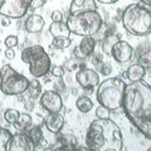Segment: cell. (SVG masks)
Masks as SVG:
<instances>
[{
	"instance_id": "5bb4252c",
	"label": "cell",
	"mask_w": 151,
	"mask_h": 151,
	"mask_svg": "<svg viewBox=\"0 0 151 151\" xmlns=\"http://www.w3.org/2000/svg\"><path fill=\"white\" fill-rule=\"evenodd\" d=\"M94 48H96V40L93 37H82L81 43L74 49V53L77 57L84 58V57L91 55L94 52Z\"/></svg>"
},
{
	"instance_id": "7a4b0ae2",
	"label": "cell",
	"mask_w": 151,
	"mask_h": 151,
	"mask_svg": "<svg viewBox=\"0 0 151 151\" xmlns=\"http://www.w3.org/2000/svg\"><path fill=\"white\" fill-rule=\"evenodd\" d=\"M86 144L94 151H121L124 150L122 132L115 121L110 119H97L91 122Z\"/></svg>"
},
{
	"instance_id": "d6a6232c",
	"label": "cell",
	"mask_w": 151,
	"mask_h": 151,
	"mask_svg": "<svg viewBox=\"0 0 151 151\" xmlns=\"http://www.w3.org/2000/svg\"><path fill=\"white\" fill-rule=\"evenodd\" d=\"M141 81H144L146 84L151 86V67L145 68V73H144V77H142Z\"/></svg>"
},
{
	"instance_id": "9c48e42d",
	"label": "cell",
	"mask_w": 151,
	"mask_h": 151,
	"mask_svg": "<svg viewBox=\"0 0 151 151\" xmlns=\"http://www.w3.org/2000/svg\"><path fill=\"white\" fill-rule=\"evenodd\" d=\"M76 81L83 89L92 92V89L100 84V76L91 68L82 67L76 73Z\"/></svg>"
},
{
	"instance_id": "cb8c5ba5",
	"label": "cell",
	"mask_w": 151,
	"mask_h": 151,
	"mask_svg": "<svg viewBox=\"0 0 151 151\" xmlns=\"http://www.w3.org/2000/svg\"><path fill=\"white\" fill-rule=\"evenodd\" d=\"M40 92H42V84L38 82L37 78H35L34 81H32L29 83V87L27 89V94L29 98H32V100H37V98L40 96Z\"/></svg>"
},
{
	"instance_id": "8d00e7d4",
	"label": "cell",
	"mask_w": 151,
	"mask_h": 151,
	"mask_svg": "<svg viewBox=\"0 0 151 151\" xmlns=\"http://www.w3.org/2000/svg\"><path fill=\"white\" fill-rule=\"evenodd\" d=\"M1 24H3V27H8L9 24H10V19L6 18V17H3L1 18Z\"/></svg>"
},
{
	"instance_id": "d4e9b609",
	"label": "cell",
	"mask_w": 151,
	"mask_h": 151,
	"mask_svg": "<svg viewBox=\"0 0 151 151\" xmlns=\"http://www.w3.org/2000/svg\"><path fill=\"white\" fill-rule=\"evenodd\" d=\"M70 39L68 37H59V38H54L53 42H52V47L54 49H65L70 45Z\"/></svg>"
},
{
	"instance_id": "ac0fdd59",
	"label": "cell",
	"mask_w": 151,
	"mask_h": 151,
	"mask_svg": "<svg viewBox=\"0 0 151 151\" xmlns=\"http://www.w3.org/2000/svg\"><path fill=\"white\" fill-rule=\"evenodd\" d=\"M57 140L60 145V150H73L77 146V139L73 135L65 134V135H57Z\"/></svg>"
},
{
	"instance_id": "30bf717a",
	"label": "cell",
	"mask_w": 151,
	"mask_h": 151,
	"mask_svg": "<svg viewBox=\"0 0 151 151\" xmlns=\"http://www.w3.org/2000/svg\"><path fill=\"white\" fill-rule=\"evenodd\" d=\"M35 150L34 142L29 137V135L19 132L13 135L6 144V151H33Z\"/></svg>"
},
{
	"instance_id": "60d3db41",
	"label": "cell",
	"mask_w": 151,
	"mask_h": 151,
	"mask_svg": "<svg viewBox=\"0 0 151 151\" xmlns=\"http://www.w3.org/2000/svg\"><path fill=\"white\" fill-rule=\"evenodd\" d=\"M149 151H151V147H149Z\"/></svg>"
},
{
	"instance_id": "f546056e",
	"label": "cell",
	"mask_w": 151,
	"mask_h": 151,
	"mask_svg": "<svg viewBox=\"0 0 151 151\" xmlns=\"http://www.w3.org/2000/svg\"><path fill=\"white\" fill-rule=\"evenodd\" d=\"M28 1V6L32 10H35L38 8H42L47 3V0H27Z\"/></svg>"
},
{
	"instance_id": "9a60e30c",
	"label": "cell",
	"mask_w": 151,
	"mask_h": 151,
	"mask_svg": "<svg viewBox=\"0 0 151 151\" xmlns=\"http://www.w3.org/2000/svg\"><path fill=\"white\" fill-rule=\"evenodd\" d=\"M25 30L28 33H32V34H37V33H40L44 28V19L39 14H30L29 17L27 18L25 20Z\"/></svg>"
},
{
	"instance_id": "3957f363",
	"label": "cell",
	"mask_w": 151,
	"mask_h": 151,
	"mask_svg": "<svg viewBox=\"0 0 151 151\" xmlns=\"http://www.w3.org/2000/svg\"><path fill=\"white\" fill-rule=\"evenodd\" d=\"M122 25L132 35L151 34V12L140 4H131L122 13Z\"/></svg>"
},
{
	"instance_id": "52a82bcc",
	"label": "cell",
	"mask_w": 151,
	"mask_h": 151,
	"mask_svg": "<svg viewBox=\"0 0 151 151\" xmlns=\"http://www.w3.org/2000/svg\"><path fill=\"white\" fill-rule=\"evenodd\" d=\"M29 83V79L25 76L18 73L9 64H4L0 68V91L6 96H18L25 93Z\"/></svg>"
},
{
	"instance_id": "7402d4cb",
	"label": "cell",
	"mask_w": 151,
	"mask_h": 151,
	"mask_svg": "<svg viewBox=\"0 0 151 151\" xmlns=\"http://www.w3.org/2000/svg\"><path fill=\"white\" fill-rule=\"evenodd\" d=\"M139 64H141L144 68H149L151 67V47L146 48L144 50L139 49Z\"/></svg>"
},
{
	"instance_id": "ab89813d",
	"label": "cell",
	"mask_w": 151,
	"mask_h": 151,
	"mask_svg": "<svg viewBox=\"0 0 151 151\" xmlns=\"http://www.w3.org/2000/svg\"><path fill=\"white\" fill-rule=\"evenodd\" d=\"M3 1H4V0H0V8H1V4H3Z\"/></svg>"
},
{
	"instance_id": "f35d334b",
	"label": "cell",
	"mask_w": 151,
	"mask_h": 151,
	"mask_svg": "<svg viewBox=\"0 0 151 151\" xmlns=\"http://www.w3.org/2000/svg\"><path fill=\"white\" fill-rule=\"evenodd\" d=\"M140 1L146 6H151V0H140Z\"/></svg>"
},
{
	"instance_id": "277c9868",
	"label": "cell",
	"mask_w": 151,
	"mask_h": 151,
	"mask_svg": "<svg viewBox=\"0 0 151 151\" xmlns=\"http://www.w3.org/2000/svg\"><path fill=\"white\" fill-rule=\"evenodd\" d=\"M65 24L69 32L76 35L93 37L101 30L103 20L97 10H89L77 14H69Z\"/></svg>"
},
{
	"instance_id": "d590c367",
	"label": "cell",
	"mask_w": 151,
	"mask_h": 151,
	"mask_svg": "<svg viewBox=\"0 0 151 151\" xmlns=\"http://www.w3.org/2000/svg\"><path fill=\"white\" fill-rule=\"evenodd\" d=\"M96 1L101 3V4H116L119 0H96Z\"/></svg>"
},
{
	"instance_id": "4316f807",
	"label": "cell",
	"mask_w": 151,
	"mask_h": 151,
	"mask_svg": "<svg viewBox=\"0 0 151 151\" xmlns=\"http://www.w3.org/2000/svg\"><path fill=\"white\" fill-rule=\"evenodd\" d=\"M12 132L4 129V127H0V151H6V144L8 141L12 137Z\"/></svg>"
},
{
	"instance_id": "e0dca14e",
	"label": "cell",
	"mask_w": 151,
	"mask_h": 151,
	"mask_svg": "<svg viewBox=\"0 0 151 151\" xmlns=\"http://www.w3.org/2000/svg\"><path fill=\"white\" fill-rule=\"evenodd\" d=\"M49 33L53 38H59V37H68L70 32L68 29L67 24L63 22H53L49 27Z\"/></svg>"
},
{
	"instance_id": "1f68e13d",
	"label": "cell",
	"mask_w": 151,
	"mask_h": 151,
	"mask_svg": "<svg viewBox=\"0 0 151 151\" xmlns=\"http://www.w3.org/2000/svg\"><path fill=\"white\" fill-rule=\"evenodd\" d=\"M50 72H52V76L55 78H62L64 76V69L59 65H54V67L50 68Z\"/></svg>"
},
{
	"instance_id": "7c38bea8",
	"label": "cell",
	"mask_w": 151,
	"mask_h": 151,
	"mask_svg": "<svg viewBox=\"0 0 151 151\" xmlns=\"http://www.w3.org/2000/svg\"><path fill=\"white\" fill-rule=\"evenodd\" d=\"M132 55H134V49L125 40H117L112 47L111 50V57L116 62L119 63H127L131 60Z\"/></svg>"
},
{
	"instance_id": "74e56055",
	"label": "cell",
	"mask_w": 151,
	"mask_h": 151,
	"mask_svg": "<svg viewBox=\"0 0 151 151\" xmlns=\"http://www.w3.org/2000/svg\"><path fill=\"white\" fill-rule=\"evenodd\" d=\"M25 107H27V110H29V111H32L33 108H34V106H33L32 102H27V103H25Z\"/></svg>"
},
{
	"instance_id": "f1b7e54d",
	"label": "cell",
	"mask_w": 151,
	"mask_h": 151,
	"mask_svg": "<svg viewBox=\"0 0 151 151\" xmlns=\"http://www.w3.org/2000/svg\"><path fill=\"white\" fill-rule=\"evenodd\" d=\"M96 116H97V119H108V116H110V110H108L107 107L100 105L96 110Z\"/></svg>"
},
{
	"instance_id": "d6986e66",
	"label": "cell",
	"mask_w": 151,
	"mask_h": 151,
	"mask_svg": "<svg viewBox=\"0 0 151 151\" xmlns=\"http://www.w3.org/2000/svg\"><path fill=\"white\" fill-rule=\"evenodd\" d=\"M127 78L130 79L131 82H137L141 81L144 77V73H145V68L142 67L141 64H132L131 67L127 69Z\"/></svg>"
},
{
	"instance_id": "5b68a950",
	"label": "cell",
	"mask_w": 151,
	"mask_h": 151,
	"mask_svg": "<svg viewBox=\"0 0 151 151\" xmlns=\"http://www.w3.org/2000/svg\"><path fill=\"white\" fill-rule=\"evenodd\" d=\"M126 83L122 78L111 77L105 79L97 88V101L101 106L115 111L122 106Z\"/></svg>"
},
{
	"instance_id": "484cf974",
	"label": "cell",
	"mask_w": 151,
	"mask_h": 151,
	"mask_svg": "<svg viewBox=\"0 0 151 151\" xmlns=\"http://www.w3.org/2000/svg\"><path fill=\"white\" fill-rule=\"evenodd\" d=\"M28 135H29V137L32 139L33 142H34V146H37L42 140L44 139V137H43V131H42L40 126H34V127H32Z\"/></svg>"
},
{
	"instance_id": "44dd1931",
	"label": "cell",
	"mask_w": 151,
	"mask_h": 151,
	"mask_svg": "<svg viewBox=\"0 0 151 151\" xmlns=\"http://www.w3.org/2000/svg\"><path fill=\"white\" fill-rule=\"evenodd\" d=\"M76 106H77V110L82 113H88L89 111L93 108V102L91 101V98L87 96H81L77 98L76 101Z\"/></svg>"
},
{
	"instance_id": "836d02e7",
	"label": "cell",
	"mask_w": 151,
	"mask_h": 151,
	"mask_svg": "<svg viewBox=\"0 0 151 151\" xmlns=\"http://www.w3.org/2000/svg\"><path fill=\"white\" fill-rule=\"evenodd\" d=\"M50 18H52V20L53 22H62L63 20V14H62L60 10H54L53 13H52Z\"/></svg>"
},
{
	"instance_id": "603a6c76",
	"label": "cell",
	"mask_w": 151,
	"mask_h": 151,
	"mask_svg": "<svg viewBox=\"0 0 151 151\" xmlns=\"http://www.w3.org/2000/svg\"><path fill=\"white\" fill-rule=\"evenodd\" d=\"M117 40H120L119 35H106V38L102 42V52L103 53H105L106 55H111L112 47Z\"/></svg>"
},
{
	"instance_id": "8fae6325",
	"label": "cell",
	"mask_w": 151,
	"mask_h": 151,
	"mask_svg": "<svg viewBox=\"0 0 151 151\" xmlns=\"http://www.w3.org/2000/svg\"><path fill=\"white\" fill-rule=\"evenodd\" d=\"M40 106L48 112H60L63 108L62 96L55 91H45L40 96Z\"/></svg>"
},
{
	"instance_id": "83f0119b",
	"label": "cell",
	"mask_w": 151,
	"mask_h": 151,
	"mask_svg": "<svg viewBox=\"0 0 151 151\" xmlns=\"http://www.w3.org/2000/svg\"><path fill=\"white\" fill-rule=\"evenodd\" d=\"M18 116H19V111L14 110V108H9V110H6L5 113H4V119H5V121L9 125L15 124V121L18 120Z\"/></svg>"
},
{
	"instance_id": "2e32d148",
	"label": "cell",
	"mask_w": 151,
	"mask_h": 151,
	"mask_svg": "<svg viewBox=\"0 0 151 151\" xmlns=\"http://www.w3.org/2000/svg\"><path fill=\"white\" fill-rule=\"evenodd\" d=\"M89 10H97L96 0H72L69 6V14H77Z\"/></svg>"
},
{
	"instance_id": "6da1fadb",
	"label": "cell",
	"mask_w": 151,
	"mask_h": 151,
	"mask_svg": "<svg viewBox=\"0 0 151 151\" xmlns=\"http://www.w3.org/2000/svg\"><path fill=\"white\" fill-rule=\"evenodd\" d=\"M121 107L131 124L151 140V86L144 81L131 82L125 88Z\"/></svg>"
},
{
	"instance_id": "4dcf8cb0",
	"label": "cell",
	"mask_w": 151,
	"mask_h": 151,
	"mask_svg": "<svg viewBox=\"0 0 151 151\" xmlns=\"http://www.w3.org/2000/svg\"><path fill=\"white\" fill-rule=\"evenodd\" d=\"M5 45L6 48H14L18 45V37L17 35H9L5 38Z\"/></svg>"
},
{
	"instance_id": "e575fe53",
	"label": "cell",
	"mask_w": 151,
	"mask_h": 151,
	"mask_svg": "<svg viewBox=\"0 0 151 151\" xmlns=\"http://www.w3.org/2000/svg\"><path fill=\"white\" fill-rule=\"evenodd\" d=\"M5 57L8 59H14V58H15V52H14V49L13 48H6Z\"/></svg>"
},
{
	"instance_id": "ba28073f",
	"label": "cell",
	"mask_w": 151,
	"mask_h": 151,
	"mask_svg": "<svg viewBox=\"0 0 151 151\" xmlns=\"http://www.w3.org/2000/svg\"><path fill=\"white\" fill-rule=\"evenodd\" d=\"M29 10L27 0H4L0 8V15L9 19H20Z\"/></svg>"
},
{
	"instance_id": "ffe728a7",
	"label": "cell",
	"mask_w": 151,
	"mask_h": 151,
	"mask_svg": "<svg viewBox=\"0 0 151 151\" xmlns=\"http://www.w3.org/2000/svg\"><path fill=\"white\" fill-rule=\"evenodd\" d=\"M32 124H33V119L30 115H28V113H19L18 120L15 121V124H14V127H15L18 131L22 132L24 130L30 129Z\"/></svg>"
},
{
	"instance_id": "8992f818",
	"label": "cell",
	"mask_w": 151,
	"mask_h": 151,
	"mask_svg": "<svg viewBox=\"0 0 151 151\" xmlns=\"http://www.w3.org/2000/svg\"><path fill=\"white\" fill-rule=\"evenodd\" d=\"M22 60L29 64V72L34 78H42L50 70V57L42 45H30L22 50Z\"/></svg>"
},
{
	"instance_id": "4fadbf2b",
	"label": "cell",
	"mask_w": 151,
	"mask_h": 151,
	"mask_svg": "<svg viewBox=\"0 0 151 151\" xmlns=\"http://www.w3.org/2000/svg\"><path fill=\"white\" fill-rule=\"evenodd\" d=\"M44 125L48 131L58 134L64 126V117L59 112H48V115L44 117Z\"/></svg>"
}]
</instances>
